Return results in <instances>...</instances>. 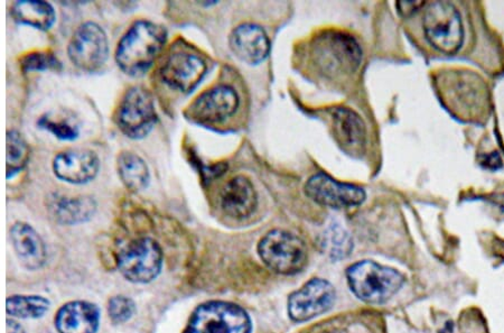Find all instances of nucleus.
<instances>
[{
	"mask_svg": "<svg viewBox=\"0 0 504 333\" xmlns=\"http://www.w3.org/2000/svg\"><path fill=\"white\" fill-rule=\"evenodd\" d=\"M97 210L96 201L90 197H64L54 195L49 200L48 212L52 218L62 224H79L88 222Z\"/></svg>",
	"mask_w": 504,
	"mask_h": 333,
	"instance_id": "nucleus-20",
	"label": "nucleus"
},
{
	"mask_svg": "<svg viewBox=\"0 0 504 333\" xmlns=\"http://www.w3.org/2000/svg\"><path fill=\"white\" fill-rule=\"evenodd\" d=\"M250 317L234 303L211 301L192 313L184 333H251Z\"/></svg>",
	"mask_w": 504,
	"mask_h": 333,
	"instance_id": "nucleus-4",
	"label": "nucleus"
},
{
	"mask_svg": "<svg viewBox=\"0 0 504 333\" xmlns=\"http://www.w3.org/2000/svg\"><path fill=\"white\" fill-rule=\"evenodd\" d=\"M24 71L60 70L61 63L48 52L31 53L22 60Z\"/></svg>",
	"mask_w": 504,
	"mask_h": 333,
	"instance_id": "nucleus-27",
	"label": "nucleus"
},
{
	"mask_svg": "<svg viewBox=\"0 0 504 333\" xmlns=\"http://www.w3.org/2000/svg\"><path fill=\"white\" fill-rule=\"evenodd\" d=\"M101 312L95 303L72 301L64 305L56 316L58 333H97Z\"/></svg>",
	"mask_w": 504,
	"mask_h": 333,
	"instance_id": "nucleus-15",
	"label": "nucleus"
},
{
	"mask_svg": "<svg viewBox=\"0 0 504 333\" xmlns=\"http://www.w3.org/2000/svg\"><path fill=\"white\" fill-rule=\"evenodd\" d=\"M7 333H25L24 328L15 320L8 319L6 326Z\"/></svg>",
	"mask_w": 504,
	"mask_h": 333,
	"instance_id": "nucleus-31",
	"label": "nucleus"
},
{
	"mask_svg": "<svg viewBox=\"0 0 504 333\" xmlns=\"http://www.w3.org/2000/svg\"><path fill=\"white\" fill-rule=\"evenodd\" d=\"M305 193L314 203L333 209L358 207L365 200L362 189L340 183L324 173L313 175L305 185Z\"/></svg>",
	"mask_w": 504,
	"mask_h": 333,
	"instance_id": "nucleus-11",
	"label": "nucleus"
},
{
	"mask_svg": "<svg viewBox=\"0 0 504 333\" xmlns=\"http://www.w3.org/2000/svg\"><path fill=\"white\" fill-rule=\"evenodd\" d=\"M239 98L230 87L220 86L200 96L190 108L191 117L201 122H220L234 115Z\"/></svg>",
	"mask_w": 504,
	"mask_h": 333,
	"instance_id": "nucleus-14",
	"label": "nucleus"
},
{
	"mask_svg": "<svg viewBox=\"0 0 504 333\" xmlns=\"http://www.w3.org/2000/svg\"><path fill=\"white\" fill-rule=\"evenodd\" d=\"M118 174L127 189L141 191L150 183V170L146 161L131 151H123L117 161Z\"/></svg>",
	"mask_w": 504,
	"mask_h": 333,
	"instance_id": "nucleus-22",
	"label": "nucleus"
},
{
	"mask_svg": "<svg viewBox=\"0 0 504 333\" xmlns=\"http://www.w3.org/2000/svg\"><path fill=\"white\" fill-rule=\"evenodd\" d=\"M230 47L236 57L248 65H258L268 57L270 42L264 29L254 24H244L234 29Z\"/></svg>",
	"mask_w": 504,
	"mask_h": 333,
	"instance_id": "nucleus-16",
	"label": "nucleus"
},
{
	"mask_svg": "<svg viewBox=\"0 0 504 333\" xmlns=\"http://www.w3.org/2000/svg\"><path fill=\"white\" fill-rule=\"evenodd\" d=\"M258 253L263 262L274 272L293 276L308 263V248L295 234L274 230L260 240Z\"/></svg>",
	"mask_w": 504,
	"mask_h": 333,
	"instance_id": "nucleus-6",
	"label": "nucleus"
},
{
	"mask_svg": "<svg viewBox=\"0 0 504 333\" xmlns=\"http://www.w3.org/2000/svg\"><path fill=\"white\" fill-rule=\"evenodd\" d=\"M335 290L332 284L320 278H313L300 290L291 294L289 313L296 322H304L323 315L333 307Z\"/></svg>",
	"mask_w": 504,
	"mask_h": 333,
	"instance_id": "nucleus-10",
	"label": "nucleus"
},
{
	"mask_svg": "<svg viewBox=\"0 0 504 333\" xmlns=\"http://www.w3.org/2000/svg\"><path fill=\"white\" fill-rule=\"evenodd\" d=\"M439 333H454V325L452 321L446 322L443 329Z\"/></svg>",
	"mask_w": 504,
	"mask_h": 333,
	"instance_id": "nucleus-32",
	"label": "nucleus"
},
{
	"mask_svg": "<svg viewBox=\"0 0 504 333\" xmlns=\"http://www.w3.org/2000/svg\"><path fill=\"white\" fill-rule=\"evenodd\" d=\"M324 251L333 259H342L349 256L353 245L349 234L339 226L331 227L324 234Z\"/></svg>",
	"mask_w": 504,
	"mask_h": 333,
	"instance_id": "nucleus-25",
	"label": "nucleus"
},
{
	"mask_svg": "<svg viewBox=\"0 0 504 333\" xmlns=\"http://www.w3.org/2000/svg\"><path fill=\"white\" fill-rule=\"evenodd\" d=\"M28 146L23 136L16 130L7 131L6 137V171L7 179L21 172L27 164Z\"/></svg>",
	"mask_w": 504,
	"mask_h": 333,
	"instance_id": "nucleus-24",
	"label": "nucleus"
},
{
	"mask_svg": "<svg viewBox=\"0 0 504 333\" xmlns=\"http://www.w3.org/2000/svg\"><path fill=\"white\" fill-rule=\"evenodd\" d=\"M135 312V302L130 297L123 296L112 297L108 302V315L115 325H122V323L130 321Z\"/></svg>",
	"mask_w": 504,
	"mask_h": 333,
	"instance_id": "nucleus-26",
	"label": "nucleus"
},
{
	"mask_svg": "<svg viewBox=\"0 0 504 333\" xmlns=\"http://www.w3.org/2000/svg\"><path fill=\"white\" fill-rule=\"evenodd\" d=\"M117 265L127 281L136 284L151 283L162 272V248L151 238L137 239L123 249L118 257Z\"/></svg>",
	"mask_w": 504,
	"mask_h": 333,
	"instance_id": "nucleus-7",
	"label": "nucleus"
},
{
	"mask_svg": "<svg viewBox=\"0 0 504 333\" xmlns=\"http://www.w3.org/2000/svg\"><path fill=\"white\" fill-rule=\"evenodd\" d=\"M12 16L15 22L41 31H47L56 22V12L51 5L37 0H22L13 5Z\"/></svg>",
	"mask_w": 504,
	"mask_h": 333,
	"instance_id": "nucleus-21",
	"label": "nucleus"
},
{
	"mask_svg": "<svg viewBox=\"0 0 504 333\" xmlns=\"http://www.w3.org/2000/svg\"><path fill=\"white\" fill-rule=\"evenodd\" d=\"M38 125L41 129L49 131V133L62 140H73L79 136L77 127L68 124L67 121H56L43 117L39 120Z\"/></svg>",
	"mask_w": 504,
	"mask_h": 333,
	"instance_id": "nucleus-28",
	"label": "nucleus"
},
{
	"mask_svg": "<svg viewBox=\"0 0 504 333\" xmlns=\"http://www.w3.org/2000/svg\"><path fill=\"white\" fill-rule=\"evenodd\" d=\"M347 277L351 291L370 305H383L398 293L404 277L396 269L363 261L349 267Z\"/></svg>",
	"mask_w": 504,
	"mask_h": 333,
	"instance_id": "nucleus-2",
	"label": "nucleus"
},
{
	"mask_svg": "<svg viewBox=\"0 0 504 333\" xmlns=\"http://www.w3.org/2000/svg\"><path fill=\"white\" fill-rule=\"evenodd\" d=\"M100 161L90 150H68L53 161L54 174L64 182L84 184L96 178Z\"/></svg>",
	"mask_w": 504,
	"mask_h": 333,
	"instance_id": "nucleus-12",
	"label": "nucleus"
},
{
	"mask_svg": "<svg viewBox=\"0 0 504 333\" xmlns=\"http://www.w3.org/2000/svg\"><path fill=\"white\" fill-rule=\"evenodd\" d=\"M108 52L105 31L91 22L77 29L68 47V57L73 65L86 72H95L105 65Z\"/></svg>",
	"mask_w": 504,
	"mask_h": 333,
	"instance_id": "nucleus-9",
	"label": "nucleus"
},
{
	"mask_svg": "<svg viewBox=\"0 0 504 333\" xmlns=\"http://www.w3.org/2000/svg\"><path fill=\"white\" fill-rule=\"evenodd\" d=\"M116 121L131 139L140 140L150 134L157 121L155 102L150 92L142 87L128 90L118 108Z\"/></svg>",
	"mask_w": 504,
	"mask_h": 333,
	"instance_id": "nucleus-8",
	"label": "nucleus"
},
{
	"mask_svg": "<svg viewBox=\"0 0 504 333\" xmlns=\"http://www.w3.org/2000/svg\"><path fill=\"white\" fill-rule=\"evenodd\" d=\"M166 41L165 27L150 21L136 22L118 43V67L128 76L145 75L160 57Z\"/></svg>",
	"mask_w": 504,
	"mask_h": 333,
	"instance_id": "nucleus-1",
	"label": "nucleus"
},
{
	"mask_svg": "<svg viewBox=\"0 0 504 333\" xmlns=\"http://www.w3.org/2000/svg\"><path fill=\"white\" fill-rule=\"evenodd\" d=\"M49 307L51 302L38 296H13L6 301L7 315L18 319H38L48 312Z\"/></svg>",
	"mask_w": 504,
	"mask_h": 333,
	"instance_id": "nucleus-23",
	"label": "nucleus"
},
{
	"mask_svg": "<svg viewBox=\"0 0 504 333\" xmlns=\"http://www.w3.org/2000/svg\"><path fill=\"white\" fill-rule=\"evenodd\" d=\"M424 29L427 40L437 51L452 56L464 43V26L461 15L453 4H429L424 14Z\"/></svg>",
	"mask_w": 504,
	"mask_h": 333,
	"instance_id": "nucleus-5",
	"label": "nucleus"
},
{
	"mask_svg": "<svg viewBox=\"0 0 504 333\" xmlns=\"http://www.w3.org/2000/svg\"><path fill=\"white\" fill-rule=\"evenodd\" d=\"M398 12L403 15L404 17L412 16L416 13L418 9L425 6L424 2H398L396 5Z\"/></svg>",
	"mask_w": 504,
	"mask_h": 333,
	"instance_id": "nucleus-29",
	"label": "nucleus"
},
{
	"mask_svg": "<svg viewBox=\"0 0 504 333\" xmlns=\"http://www.w3.org/2000/svg\"><path fill=\"white\" fill-rule=\"evenodd\" d=\"M205 72L206 66L202 58L190 53H175L167 58L161 76L173 89L189 92L204 79Z\"/></svg>",
	"mask_w": 504,
	"mask_h": 333,
	"instance_id": "nucleus-13",
	"label": "nucleus"
},
{
	"mask_svg": "<svg viewBox=\"0 0 504 333\" xmlns=\"http://www.w3.org/2000/svg\"><path fill=\"white\" fill-rule=\"evenodd\" d=\"M332 129L336 141L349 154H361L365 145V126L360 116L345 108L331 111Z\"/></svg>",
	"mask_w": 504,
	"mask_h": 333,
	"instance_id": "nucleus-19",
	"label": "nucleus"
},
{
	"mask_svg": "<svg viewBox=\"0 0 504 333\" xmlns=\"http://www.w3.org/2000/svg\"><path fill=\"white\" fill-rule=\"evenodd\" d=\"M480 163L484 169L497 171L502 168V159L498 153L484 155L480 160Z\"/></svg>",
	"mask_w": 504,
	"mask_h": 333,
	"instance_id": "nucleus-30",
	"label": "nucleus"
},
{
	"mask_svg": "<svg viewBox=\"0 0 504 333\" xmlns=\"http://www.w3.org/2000/svg\"><path fill=\"white\" fill-rule=\"evenodd\" d=\"M257 193L254 185L245 176H236L226 184L220 193V207L228 217L244 219L257 208Z\"/></svg>",
	"mask_w": 504,
	"mask_h": 333,
	"instance_id": "nucleus-17",
	"label": "nucleus"
},
{
	"mask_svg": "<svg viewBox=\"0 0 504 333\" xmlns=\"http://www.w3.org/2000/svg\"><path fill=\"white\" fill-rule=\"evenodd\" d=\"M316 67L324 75L338 77L353 73L362 58L359 43L349 34L326 32L316 38L312 46Z\"/></svg>",
	"mask_w": 504,
	"mask_h": 333,
	"instance_id": "nucleus-3",
	"label": "nucleus"
},
{
	"mask_svg": "<svg viewBox=\"0 0 504 333\" xmlns=\"http://www.w3.org/2000/svg\"><path fill=\"white\" fill-rule=\"evenodd\" d=\"M11 237L15 253L25 268L37 271L46 265V244L36 229L27 224L16 223L11 229Z\"/></svg>",
	"mask_w": 504,
	"mask_h": 333,
	"instance_id": "nucleus-18",
	"label": "nucleus"
}]
</instances>
